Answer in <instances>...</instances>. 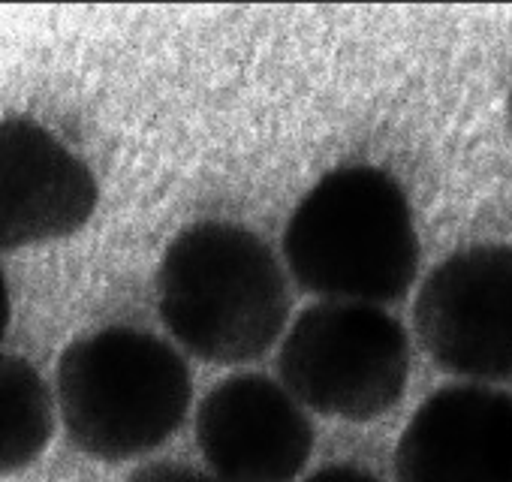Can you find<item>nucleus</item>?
Masks as SVG:
<instances>
[{
	"instance_id": "obj_1",
	"label": "nucleus",
	"mask_w": 512,
	"mask_h": 482,
	"mask_svg": "<svg viewBox=\"0 0 512 482\" xmlns=\"http://www.w3.org/2000/svg\"><path fill=\"white\" fill-rule=\"evenodd\" d=\"M290 305L275 251L241 223H190L169 241L157 269L163 326L190 356L214 365L269 353L287 329Z\"/></svg>"
},
{
	"instance_id": "obj_2",
	"label": "nucleus",
	"mask_w": 512,
	"mask_h": 482,
	"mask_svg": "<svg viewBox=\"0 0 512 482\" xmlns=\"http://www.w3.org/2000/svg\"><path fill=\"white\" fill-rule=\"evenodd\" d=\"M419 232L401 184L380 166L326 172L284 229L293 281L323 302L392 305L419 275Z\"/></svg>"
},
{
	"instance_id": "obj_3",
	"label": "nucleus",
	"mask_w": 512,
	"mask_h": 482,
	"mask_svg": "<svg viewBox=\"0 0 512 482\" xmlns=\"http://www.w3.org/2000/svg\"><path fill=\"white\" fill-rule=\"evenodd\" d=\"M55 395L70 443L118 464L157 449L181 428L193 383L172 344L142 329L109 326L61 353Z\"/></svg>"
},
{
	"instance_id": "obj_4",
	"label": "nucleus",
	"mask_w": 512,
	"mask_h": 482,
	"mask_svg": "<svg viewBox=\"0 0 512 482\" xmlns=\"http://www.w3.org/2000/svg\"><path fill=\"white\" fill-rule=\"evenodd\" d=\"M278 371L305 407L368 422L401 401L410 377V341L380 305L317 302L284 335Z\"/></svg>"
},
{
	"instance_id": "obj_5",
	"label": "nucleus",
	"mask_w": 512,
	"mask_h": 482,
	"mask_svg": "<svg viewBox=\"0 0 512 482\" xmlns=\"http://www.w3.org/2000/svg\"><path fill=\"white\" fill-rule=\"evenodd\" d=\"M431 362L467 383L512 380V245H470L428 272L413 305Z\"/></svg>"
},
{
	"instance_id": "obj_6",
	"label": "nucleus",
	"mask_w": 512,
	"mask_h": 482,
	"mask_svg": "<svg viewBox=\"0 0 512 482\" xmlns=\"http://www.w3.org/2000/svg\"><path fill=\"white\" fill-rule=\"evenodd\" d=\"M196 446L223 482H293L311 458L314 425L284 383L235 374L202 398Z\"/></svg>"
},
{
	"instance_id": "obj_7",
	"label": "nucleus",
	"mask_w": 512,
	"mask_h": 482,
	"mask_svg": "<svg viewBox=\"0 0 512 482\" xmlns=\"http://www.w3.org/2000/svg\"><path fill=\"white\" fill-rule=\"evenodd\" d=\"M100 187L64 142L25 115L0 124V248L22 251L79 232Z\"/></svg>"
},
{
	"instance_id": "obj_8",
	"label": "nucleus",
	"mask_w": 512,
	"mask_h": 482,
	"mask_svg": "<svg viewBox=\"0 0 512 482\" xmlns=\"http://www.w3.org/2000/svg\"><path fill=\"white\" fill-rule=\"evenodd\" d=\"M398 482H512V395L485 383L437 389L395 449Z\"/></svg>"
},
{
	"instance_id": "obj_9",
	"label": "nucleus",
	"mask_w": 512,
	"mask_h": 482,
	"mask_svg": "<svg viewBox=\"0 0 512 482\" xmlns=\"http://www.w3.org/2000/svg\"><path fill=\"white\" fill-rule=\"evenodd\" d=\"M55 434V401L46 380L22 356H0V470L31 467Z\"/></svg>"
},
{
	"instance_id": "obj_10",
	"label": "nucleus",
	"mask_w": 512,
	"mask_h": 482,
	"mask_svg": "<svg viewBox=\"0 0 512 482\" xmlns=\"http://www.w3.org/2000/svg\"><path fill=\"white\" fill-rule=\"evenodd\" d=\"M127 482H223V479L214 473H205L199 467H190V464L151 461V464H142L139 470H133Z\"/></svg>"
},
{
	"instance_id": "obj_11",
	"label": "nucleus",
	"mask_w": 512,
	"mask_h": 482,
	"mask_svg": "<svg viewBox=\"0 0 512 482\" xmlns=\"http://www.w3.org/2000/svg\"><path fill=\"white\" fill-rule=\"evenodd\" d=\"M305 482H380V479L353 464H329V467H320L317 473H311Z\"/></svg>"
},
{
	"instance_id": "obj_12",
	"label": "nucleus",
	"mask_w": 512,
	"mask_h": 482,
	"mask_svg": "<svg viewBox=\"0 0 512 482\" xmlns=\"http://www.w3.org/2000/svg\"><path fill=\"white\" fill-rule=\"evenodd\" d=\"M0 296H4V314H0V317H4V332H7V326H10V287H7V278H4V293H0Z\"/></svg>"
},
{
	"instance_id": "obj_13",
	"label": "nucleus",
	"mask_w": 512,
	"mask_h": 482,
	"mask_svg": "<svg viewBox=\"0 0 512 482\" xmlns=\"http://www.w3.org/2000/svg\"><path fill=\"white\" fill-rule=\"evenodd\" d=\"M506 106H509V118H512V82H509V97H506Z\"/></svg>"
}]
</instances>
